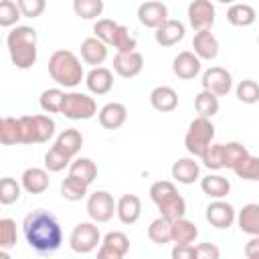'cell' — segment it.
I'll return each instance as SVG.
<instances>
[{
  "mask_svg": "<svg viewBox=\"0 0 259 259\" xmlns=\"http://www.w3.org/2000/svg\"><path fill=\"white\" fill-rule=\"evenodd\" d=\"M22 233L28 247L38 255L55 253L63 243V231L57 217L45 208H36L24 217Z\"/></svg>",
  "mask_w": 259,
  "mask_h": 259,
  "instance_id": "cell-1",
  "label": "cell"
},
{
  "mask_svg": "<svg viewBox=\"0 0 259 259\" xmlns=\"http://www.w3.org/2000/svg\"><path fill=\"white\" fill-rule=\"evenodd\" d=\"M6 47L10 61L16 69H30L38 57V36L32 26L16 24L6 34Z\"/></svg>",
  "mask_w": 259,
  "mask_h": 259,
  "instance_id": "cell-2",
  "label": "cell"
},
{
  "mask_svg": "<svg viewBox=\"0 0 259 259\" xmlns=\"http://www.w3.org/2000/svg\"><path fill=\"white\" fill-rule=\"evenodd\" d=\"M49 75L57 85L69 89L77 87L85 77L79 57L67 49H59L49 57Z\"/></svg>",
  "mask_w": 259,
  "mask_h": 259,
  "instance_id": "cell-3",
  "label": "cell"
},
{
  "mask_svg": "<svg viewBox=\"0 0 259 259\" xmlns=\"http://www.w3.org/2000/svg\"><path fill=\"white\" fill-rule=\"evenodd\" d=\"M150 198L158 206L160 214L168 219H178L186 214V200L178 192L176 184L170 180H158L150 186Z\"/></svg>",
  "mask_w": 259,
  "mask_h": 259,
  "instance_id": "cell-4",
  "label": "cell"
},
{
  "mask_svg": "<svg viewBox=\"0 0 259 259\" xmlns=\"http://www.w3.org/2000/svg\"><path fill=\"white\" fill-rule=\"evenodd\" d=\"M93 32L97 38H101L105 45L117 49L119 53H127V51H136L138 40L136 36L130 32L127 26L111 20V18H99L93 24Z\"/></svg>",
  "mask_w": 259,
  "mask_h": 259,
  "instance_id": "cell-5",
  "label": "cell"
},
{
  "mask_svg": "<svg viewBox=\"0 0 259 259\" xmlns=\"http://www.w3.org/2000/svg\"><path fill=\"white\" fill-rule=\"evenodd\" d=\"M212 140H214V125H212L210 117L198 115L188 123V130L184 134V146L190 156L202 158V154L208 150Z\"/></svg>",
  "mask_w": 259,
  "mask_h": 259,
  "instance_id": "cell-6",
  "label": "cell"
},
{
  "mask_svg": "<svg viewBox=\"0 0 259 259\" xmlns=\"http://www.w3.org/2000/svg\"><path fill=\"white\" fill-rule=\"evenodd\" d=\"M55 119L51 115H22L20 117V144H47L55 136Z\"/></svg>",
  "mask_w": 259,
  "mask_h": 259,
  "instance_id": "cell-7",
  "label": "cell"
},
{
  "mask_svg": "<svg viewBox=\"0 0 259 259\" xmlns=\"http://www.w3.org/2000/svg\"><path fill=\"white\" fill-rule=\"evenodd\" d=\"M101 245V233L95 221H81L73 227L71 235H69V247L71 251L79 253V255H87L91 251H95Z\"/></svg>",
  "mask_w": 259,
  "mask_h": 259,
  "instance_id": "cell-8",
  "label": "cell"
},
{
  "mask_svg": "<svg viewBox=\"0 0 259 259\" xmlns=\"http://www.w3.org/2000/svg\"><path fill=\"white\" fill-rule=\"evenodd\" d=\"M61 113H63L67 119L85 121V119H91L93 115H97V103H95V99H93L91 95H87V93L69 91V93L65 95Z\"/></svg>",
  "mask_w": 259,
  "mask_h": 259,
  "instance_id": "cell-9",
  "label": "cell"
},
{
  "mask_svg": "<svg viewBox=\"0 0 259 259\" xmlns=\"http://www.w3.org/2000/svg\"><path fill=\"white\" fill-rule=\"evenodd\" d=\"M87 214L91 221L95 223H107L113 219V214L117 212V202L113 200V196L107 190H95L87 196Z\"/></svg>",
  "mask_w": 259,
  "mask_h": 259,
  "instance_id": "cell-10",
  "label": "cell"
},
{
  "mask_svg": "<svg viewBox=\"0 0 259 259\" xmlns=\"http://www.w3.org/2000/svg\"><path fill=\"white\" fill-rule=\"evenodd\" d=\"M186 16H188L190 26L196 32L198 30H210L214 24V18H217V10H214V4L210 0H192L188 4Z\"/></svg>",
  "mask_w": 259,
  "mask_h": 259,
  "instance_id": "cell-11",
  "label": "cell"
},
{
  "mask_svg": "<svg viewBox=\"0 0 259 259\" xmlns=\"http://www.w3.org/2000/svg\"><path fill=\"white\" fill-rule=\"evenodd\" d=\"M127 251H130L127 235L121 231H109L101 239V245L97 249V257L99 259H121L127 255Z\"/></svg>",
  "mask_w": 259,
  "mask_h": 259,
  "instance_id": "cell-12",
  "label": "cell"
},
{
  "mask_svg": "<svg viewBox=\"0 0 259 259\" xmlns=\"http://www.w3.org/2000/svg\"><path fill=\"white\" fill-rule=\"evenodd\" d=\"M204 217L210 223V227H214V229H229L237 221V210H235V206L231 202H227L223 198H214L212 202H208Z\"/></svg>",
  "mask_w": 259,
  "mask_h": 259,
  "instance_id": "cell-13",
  "label": "cell"
},
{
  "mask_svg": "<svg viewBox=\"0 0 259 259\" xmlns=\"http://www.w3.org/2000/svg\"><path fill=\"white\" fill-rule=\"evenodd\" d=\"M202 89L223 97L233 89V75L223 67H210L202 73Z\"/></svg>",
  "mask_w": 259,
  "mask_h": 259,
  "instance_id": "cell-14",
  "label": "cell"
},
{
  "mask_svg": "<svg viewBox=\"0 0 259 259\" xmlns=\"http://www.w3.org/2000/svg\"><path fill=\"white\" fill-rule=\"evenodd\" d=\"M144 69V55L138 51H127V53H115L113 57V71L123 77V79H132L138 77Z\"/></svg>",
  "mask_w": 259,
  "mask_h": 259,
  "instance_id": "cell-15",
  "label": "cell"
},
{
  "mask_svg": "<svg viewBox=\"0 0 259 259\" xmlns=\"http://www.w3.org/2000/svg\"><path fill=\"white\" fill-rule=\"evenodd\" d=\"M138 20L146 28H158L164 20H168V6L158 0H146L138 6Z\"/></svg>",
  "mask_w": 259,
  "mask_h": 259,
  "instance_id": "cell-16",
  "label": "cell"
},
{
  "mask_svg": "<svg viewBox=\"0 0 259 259\" xmlns=\"http://www.w3.org/2000/svg\"><path fill=\"white\" fill-rule=\"evenodd\" d=\"M200 69H202V65H200V59L194 55V51H182L172 61V73L184 81L194 79L200 73Z\"/></svg>",
  "mask_w": 259,
  "mask_h": 259,
  "instance_id": "cell-17",
  "label": "cell"
},
{
  "mask_svg": "<svg viewBox=\"0 0 259 259\" xmlns=\"http://www.w3.org/2000/svg\"><path fill=\"white\" fill-rule=\"evenodd\" d=\"M186 34V26L180 22V20H174V18H168L164 20L156 32H154V38L160 47H174L178 45Z\"/></svg>",
  "mask_w": 259,
  "mask_h": 259,
  "instance_id": "cell-18",
  "label": "cell"
},
{
  "mask_svg": "<svg viewBox=\"0 0 259 259\" xmlns=\"http://www.w3.org/2000/svg\"><path fill=\"white\" fill-rule=\"evenodd\" d=\"M172 178L178 184H194L200 178V164L196 162L194 156H186V158H178L172 164Z\"/></svg>",
  "mask_w": 259,
  "mask_h": 259,
  "instance_id": "cell-19",
  "label": "cell"
},
{
  "mask_svg": "<svg viewBox=\"0 0 259 259\" xmlns=\"http://www.w3.org/2000/svg\"><path fill=\"white\" fill-rule=\"evenodd\" d=\"M97 119H99V125L105 130H119L127 119V107L123 103H117V101L105 103L99 109Z\"/></svg>",
  "mask_w": 259,
  "mask_h": 259,
  "instance_id": "cell-20",
  "label": "cell"
},
{
  "mask_svg": "<svg viewBox=\"0 0 259 259\" xmlns=\"http://www.w3.org/2000/svg\"><path fill=\"white\" fill-rule=\"evenodd\" d=\"M85 85L93 95H105L113 87V73L107 67H93L85 75Z\"/></svg>",
  "mask_w": 259,
  "mask_h": 259,
  "instance_id": "cell-21",
  "label": "cell"
},
{
  "mask_svg": "<svg viewBox=\"0 0 259 259\" xmlns=\"http://www.w3.org/2000/svg\"><path fill=\"white\" fill-rule=\"evenodd\" d=\"M20 184L28 194H42L51 184L49 170L47 168H36V166L26 168L20 176Z\"/></svg>",
  "mask_w": 259,
  "mask_h": 259,
  "instance_id": "cell-22",
  "label": "cell"
},
{
  "mask_svg": "<svg viewBox=\"0 0 259 259\" xmlns=\"http://www.w3.org/2000/svg\"><path fill=\"white\" fill-rule=\"evenodd\" d=\"M107 47H109V45H105L101 38H97V36H87V38L81 42V59H83V63L93 65V67L103 65L105 59H107V53H109Z\"/></svg>",
  "mask_w": 259,
  "mask_h": 259,
  "instance_id": "cell-23",
  "label": "cell"
},
{
  "mask_svg": "<svg viewBox=\"0 0 259 259\" xmlns=\"http://www.w3.org/2000/svg\"><path fill=\"white\" fill-rule=\"evenodd\" d=\"M192 49L200 61H212L219 55V40L210 30H198L192 38Z\"/></svg>",
  "mask_w": 259,
  "mask_h": 259,
  "instance_id": "cell-24",
  "label": "cell"
},
{
  "mask_svg": "<svg viewBox=\"0 0 259 259\" xmlns=\"http://www.w3.org/2000/svg\"><path fill=\"white\" fill-rule=\"evenodd\" d=\"M150 105L162 113L174 111L178 107V93L168 85H158L150 93Z\"/></svg>",
  "mask_w": 259,
  "mask_h": 259,
  "instance_id": "cell-25",
  "label": "cell"
},
{
  "mask_svg": "<svg viewBox=\"0 0 259 259\" xmlns=\"http://www.w3.org/2000/svg\"><path fill=\"white\" fill-rule=\"evenodd\" d=\"M115 217L123 225L138 223V219L142 217V200H140V196H136V194H123L117 200V212H115Z\"/></svg>",
  "mask_w": 259,
  "mask_h": 259,
  "instance_id": "cell-26",
  "label": "cell"
},
{
  "mask_svg": "<svg viewBox=\"0 0 259 259\" xmlns=\"http://www.w3.org/2000/svg\"><path fill=\"white\" fill-rule=\"evenodd\" d=\"M198 237V229L186 217H178L172 221V243L174 245H192Z\"/></svg>",
  "mask_w": 259,
  "mask_h": 259,
  "instance_id": "cell-27",
  "label": "cell"
},
{
  "mask_svg": "<svg viewBox=\"0 0 259 259\" xmlns=\"http://www.w3.org/2000/svg\"><path fill=\"white\" fill-rule=\"evenodd\" d=\"M237 225L245 235H259V204L249 202L237 212Z\"/></svg>",
  "mask_w": 259,
  "mask_h": 259,
  "instance_id": "cell-28",
  "label": "cell"
},
{
  "mask_svg": "<svg viewBox=\"0 0 259 259\" xmlns=\"http://www.w3.org/2000/svg\"><path fill=\"white\" fill-rule=\"evenodd\" d=\"M257 18V12L253 6L245 4V2H233L227 10V20L233 24V26H251Z\"/></svg>",
  "mask_w": 259,
  "mask_h": 259,
  "instance_id": "cell-29",
  "label": "cell"
},
{
  "mask_svg": "<svg viewBox=\"0 0 259 259\" xmlns=\"http://www.w3.org/2000/svg\"><path fill=\"white\" fill-rule=\"evenodd\" d=\"M53 146H57L59 150H63L67 156L75 158V156L79 154V150L83 148V136H81L79 130L69 127V130H63V132L57 136V140H55Z\"/></svg>",
  "mask_w": 259,
  "mask_h": 259,
  "instance_id": "cell-30",
  "label": "cell"
},
{
  "mask_svg": "<svg viewBox=\"0 0 259 259\" xmlns=\"http://www.w3.org/2000/svg\"><path fill=\"white\" fill-rule=\"evenodd\" d=\"M148 239L156 245L172 243V219H168L164 214L156 217L148 227Z\"/></svg>",
  "mask_w": 259,
  "mask_h": 259,
  "instance_id": "cell-31",
  "label": "cell"
},
{
  "mask_svg": "<svg viewBox=\"0 0 259 259\" xmlns=\"http://www.w3.org/2000/svg\"><path fill=\"white\" fill-rule=\"evenodd\" d=\"M200 188L210 198H225L231 192V182H229V178H225L221 174H208V176L200 178Z\"/></svg>",
  "mask_w": 259,
  "mask_h": 259,
  "instance_id": "cell-32",
  "label": "cell"
},
{
  "mask_svg": "<svg viewBox=\"0 0 259 259\" xmlns=\"http://www.w3.org/2000/svg\"><path fill=\"white\" fill-rule=\"evenodd\" d=\"M87 190H89V184L73 174H69L67 178L61 180V196L65 200H71V202H77L81 198L87 196Z\"/></svg>",
  "mask_w": 259,
  "mask_h": 259,
  "instance_id": "cell-33",
  "label": "cell"
},
{
  "mask_svg": "<svg viewBox=\"0 0 259 259\" xmlns=\"http://www.w3.org/2000/svg\"><path fill=\"white\" fill-rule=\"evenodd\" d=\"M65 91L59 89V87H51V89H45L38 97V103H40V109L45 113H61L63 109V101H65Z\"/></svg>",
  "mask_w": 259,
  "mask_h": 259,
  "instance_id": "cell-34",
  "label": "cell"
},
{
  "mask_svg": "<svg viewBox=\"0 0 259 259\" xmlns=\"http://www.w3.org/2000/svg\"><path fill=\"white\" fill-rule=\"evenodd\" d=\"M219 107H221L219 105V95H214V93H210L206 89H202L194 97V109L202 117H214L219 113Z\"/></svg>",
  "mask_w": 259,
  "mask_h": 259,
  "instance_id": "cell-35",
  "label": "cell"
},
{
  "mask_svg": "<svg viewBox=\"0 0 259 259\" xmlns=\"http://www.w3.org/2000/svg\"><path fill=\"white\" fill-rule=\"evenodd\" d=\"M103 8V0H73V12L83 20H99Z\"/></svg>",
  "mask_w": 259,
  "mask_h": 259,
  "instance_id": "cell-36",
  "label": "cell"
},
{
  "mask_svg": "<svg viewBox=\"0 0 259 259\" xmlns=\"http://www.w3.org/2000/svg\"><path fill=\"white\" fill-rule=\"evenodd\" d=\"M0 142L4 146L20 144V117H2L0 121Z\"/></svg>",
  "mask_w": 259,
  "mask_h": 259,
  "instance_id": "cell-37",
  "label": "cell"
},
{
  "mask_svg": "<svg viewBox=\"0 0 259 259\" xmlns=\"http://www.w3.org/2000/svg\"><path fill=\"white\" fill-rule=\"evenodd\" d=\"M69 174L85 180L87 184H91L97 178V166L91 158H75L69 166Z\"/></svg>",
  "mask_w": 259,
  "mask_h": 259,
  "instance_id": "cell-38",
  "label": "cell"
},
{
  "mask_svg": "<svg viewBox=\"0 0 259 259\" xmlns=\"http://www.w3.org/2000/svg\"><path fill=\"white\" fill-rule=\"evenodd\" d=\"M233 172L243 178V180H249V182H259V156H245L235 168Z\"/></svg>",
  "mask_w": 259,
  "mask_h": 259,
  "instance_id": "cell-39",
  "label": "cell"
},
{
  "mask_svg": "<svg viewBox=\"0 0 259 259\" xmlns=\"http://www.w3.org/2000/svg\"><path fill=\"white\" fill-rule=\"evenodd\" d=\"M71 162H73V158L67 156V154H65L63 150H59L57 146H51L49 152L45 154V168H47L49 172H61V170H65L67 166H71Z\"/></svg>",
  "mask_w": 259,
  "mask_h": 259,
  "instance_id": "cell-40",
  "label": "cell"
},
{
  "mask_svg": "<svg viewBox=\"0 0 259 259\" xmlns=\"http://www.w3.org/2000/svg\"><path fill=\"white\" fill-rule=\"evenodd\" d=\"M24 188H22V184L20 182H16L14 178H10V176H4L2 180H0V202L2 204H12V202H16L18 198H20V192H22Z\"/></svg>",
  "mask_w": 259,
  "mask_h": 259,
  "instance_id": "cell-41",
  "label": "cell"
},
{
  "mask_svg": "<svg viewBox=\"0 0 259 259\" xmlns=\"http://www.w3.org/2000/svg\"><path fill=\"white\" fill-rule=\"evenodd\" d=\"M202 164L208 170H223L225 168V146L223 144H210L208 150L202 154Z\"/></svg>",
  "mask_w": 259,
  "mask_h": 259,
  "instance_id": "cell-42",
  "label": "cell"
},
{
  "mask_svg": "<svg viewBox=\"0 0 259 259\" xmlns=\"http://www.w3.org/2000/svg\"><path fill=\"white\" fill-rule=\"evenodd\" d=\"M20 18H22V12H20L16 2H12V0H2L0 2V26L2 28L14 26Z\"/></svg>",
  "mask_w": 259,
  "mask_h": 259,
  "instance_id": "cell-43",
  "label": "cell"
},
{
  "mask_svg": "<svg viewBox=\"0 0 259 259\" xmlns=\"http://www.w3.org/2000/svg\"><path fill=\"white\" fill-rule=\"evenodd\" d=\"M237 99L241 103H247V105L257 103L259 101V83L253 79H243L237 85Z\"/></svg>",
  "mask_w": 259,
  "mask_h": 259,
  "instance_id": "cell-44",
  "label": "cell"
},
{
  "mask_svg": "<svg viewBox=\"0 0 259 259\" xmlns=\"http://www.w3.org/2000/svg\"><path fill=\"white\" fill-rule=\"evenodd\" d=\"M16 245V223L8 217L0 219V251H8Z\"/></svg>",
  "mask_w": 259,
  "mask_h": 259,
  "instance_id": "cell-45",
  "label": "cell"
},
{
  "mask_svg": "<svg viewBox=\"0 0 259 259\" xmlns=\"http://www.w3.org/2000/svg\"><path fill=\"white\" fill-rule=\"evenodd\" d=\"M225 146V168H235L245 156H249V150L239 142H227Z\"/></svg>",
  "mask_w": 259,
  "mask_h": 259,
  "instance_id": "cell-46",
  "label": "cell"
},
{
  "mask_svg": "<svg viewBox=\"0 0 259 259\" xmlns=\"http://www.w3.org/2000/svg\"><path fill=\"white\" fill-rule=\"evenodd\" d=\"M16 4L26 18H38L47 8V0H16Z\"/></svg>",
  "mask_w": 259,
  "mask_h": 259,
  "instance_id": "cell-47",
  "label": "cell"
},
{
  "mask_svg": "<svg viewBox=\"0 0 259 259\" xmlns=\"http://www.w3.org/2000/svg\"><path fill=\"white\" fill-rule=\"evenodd\" d=\"M221 251L212 243H200L194 247V259H219Z\"/></svg>",
  "mask_w": 259,
  "mask_h": 259,
  "instance_id": "cell-48",
  "label": "cell"
},
{
  "mask_svg": "<svg viewBox=\"0 0 259 259\" xmlns=\"http://www.w3.org/2000/svg\"><path fill=\"white\" fill-rule=\"evenodd\" d=\"M172 259H194V245H174Z\"/></svg>",
  "mask_w": 259,
  "mask_h": 259,
  "instance_id": "cell-49",
  "label": "cell"
},
{
  "mask_svg": "<svg viewBox=\"0 0 259 259\" xmlns=\"http://www.w3.org/2000/svg\"><path fill=\"white\" fill-rule=\"evenodd\" d=\"M245 257L247 259H259V235H253L245 243Z\"/></svg>",
  "mask_w": 259,
  "mask_h": 259,
  "instance_id": "cell-50",
  "label": "cell"
},
{
  "mask_svg": "<svg viewBox=\"0 0 259 259\" xmlns=\"http://www.w3.org/2000/svg\"><path fill=\"white\" fill-rule=\"evenodd\" d=\"M217 2H221V4H233L235 0H217Z\"/></svg>",
  "mask_w": 259,
  "mask_h": 259,
  "instance_id": "cell-51",
  "label": "cell"
},
{
  "mask_svg": "<svg viewBox=\"0 0 259 259\" xmlns=\"http://www.w3.org/2000/svg\"><path fill=\"white\" fill-rule=\"evenodd\" d=\"M257 45H259V38H257Z\"/></svg>",
  "mask_w": 259,
  "mask_h": 259,
  "instance_id": "cell-52",
  "label": "cell"
}]
</instances>
